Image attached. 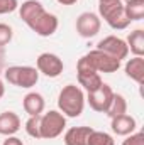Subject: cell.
I'll return each instance as SVG.
<instances>
[{"mask_svg":"<svg viewBox=\"0 0 144 145\" xmlns=\"http://www.w3.org/2000/svg\"><path fill=\"white\" fill-rule=\"evenodd\" d=\"M92 132H93V128L87 127V125L71 127L65 132L63 142H65V145H88V138H90Z\"/></svg>","mask_w":144,"mask_h":145,"instance_id":"obj_13","label":"cell"},{"mask_svg":"<svg viewBox=\"0 0 144 145\" xmlns=\"http://www.w3.org/2000/svg\"><path fill=\"white\" fill-rule=\"evenodd\" d=\"M66 128V116L59 110H49L41 115V138H58Z\"/></svg>","mask_w":144,"mask_h":145,"instance_id":"obj_4","label":"cell"},{"mask_svg":"<svg viewBox=\"0 0 144 145\" xmlns=\"http://www.w3.org/2000/svg\"><path fill=\"white\" fill-rule=\"evenodd\" d=\"M58 3H61V5H75L78 0H56Z\"/></svg>","mask_w":144,"mask_h":145,"instance_id":"obj_27","label":"cell"},{"mask_svg":"<svg viewBox=\"0 0 144 145\" xmlns=\"http://www.w3.org/2000/svg\"><path fill=\"white\" fill-rule=\"evenodd\" d=\"M114 98V89L108 86L107 83H104L98 89L92 91V93H87L85 96V101H88L90 108L97 113H105Z\"/></svg>","mask_w":144,"mask_h":145,"instance_id":"obj_10","label":"cell"},{"mask_svg":"<svg viewBox=\"0 0 144 145\" xmlns=\"http://www.w3.org/2000/svg\"><path fill=\"white\" fill-rule=\"evenodd\" d=\"M124 10L126 15L131 22L134 20H143L144 17V0H129L124 2Z\"/></svg>","mask_w":144,"mask_h":145,"instance_id":"obj_20","label":"cell"},{"mask_svg":"<svg viewBox=\"0 0 144 145\" xmlns=\"http://www.w3.org/2000/svg\"><path fill=\"white\" fill-rule=\"evenodd\" d=\"M126 113H127V100L120 93H114V98L108 105L105 115L108 118H115V116H120V115H126Z\"/></svg>","mask_w":144,"mask_h":145,"instance_id":"obj_19","label":"cell"},{"mask_svg":"<svg viewBox=\"0 0 144 145\" xmlns=\"http://www.w3.org/2000/svg\"><path fill=\"white\" fill-rule=\"evenodd\" d=\"M122 145H144V133L143 132H134L124 138Z\"/></svg>","mask_w":144,"mask_h":145,"instance_id":"obj_25","label":"cell"},{"mask_svg":"<svg viewBox=\"0 0 144 145\" xmlns=\"http://www.w3.org/2000/svg\"><path fill=\"white\" fill-rule=\"evenodd\" d=\"M17 10H19V17L27 25V24H31L36 19L42 10H46V8H44V5L39 0H26V2H22V5H19Z\"/></svg>","mask_w":144,"mask_h":145,"instance_id":"obj_16","label":"cell"},{"mask_svg":"<svg viewBox=\"0 0 144 145\" xmlns=\"http://www.w3.org/2000/svg\"><path fill=\"white\" fill-rule=\"evenodd\" d=\"M100 27H102V19L95 12H83L76 17V22H75L76 34L83 39L95 37L100 32Z\"/></svg>","mask_w":144,"mask_h":145,"instance_id":"obj_6","label":"cell"},{"mask_svg":"<svg viewBox=\"0 0 144 145\" xmlns=\"http://www.w3.org/2000/svg\"><path fill=\"white\" fill-rule=\"evenodd\" d=\"M26 132L32 138H41V115L29 116V120L26 121Z\"/></svg>","mask_w":144,"mask_h":145,"instance_id":"obj_22","label":"cell"},{"mask_svg":"<svg viewBox=\"0 0 144 145\" xmlns=\"http://www.w3.org/2000/svg\"><path fill=\"white\" fill-rule=\"evenodd\" d=\"M27 27L39 37H49L58 31L59 20L54 14H51L48 10H42L31 24H27Z\"/></svg>","mask_w":144,"mask_h":145,"instance_id":"obj_7","label":"cell"},{"mask_svg":"<svg viewBox=\"0 0 144 145\" xmlns=\"http://www.w3.org/2000/svg\"><path fill=\"white\" fill-rule=\"evenodd\" d=\"M22 108L29 116H36V115H42L44 108H46V100L41 93L37 91H31L22 98Z\"/></svg>","mask_w":144,"mask_h":145,"instance_id":"obj_14","label":"cell"},{"mask_svg":"<svg viewBox=\"0 0 144 145\" xmlns=\"http://www.w3.org/2000/svg\"><path fill=\"white\" fill-rule=\"evenodd\" d=\"M36 69L39 72H42L44 76H48V78H58L65 69V64H63V59L58 54L42 52L36 59Z\"/></svg>","mask_w":144,"mask_h":145,"instance_id":"obj_9","label":"cell"},{"mask_svg":"<svg viewBox=\"0 0 144 145\" xmlns=\"http://www.w3.org/2000/svg\"><path fill=\"white\" fill-rule=\"evenodd\" d=\"M124 71L127 74V78H131L132 81H136L137 84H143L144 79V57L141 56H134L132 59H127Z\"/></svg>","mask_w":144,"mask_h":145,"instance_id":"obj_17","label":"cell"},{"mask_svg":"<svg viewBox=\"0 0 144 145\" xmlns=\"http://www.w3.org/2000/svg\"><path fill=\"white\" fill-rule=\"evenodd\" d=\"M85 93L76 84H66L58 95V108L68 118H78L85 110Z\"/></svg>","mask_w":144,"mask_h":145,"instance_id":"obj_1","label":"cell"},{"mask_svg":"<svg viewBox=\"0 0 144 145\" xmlns=\"http://www.w3.org/2000/svg\"><path fill=\"white\" fill-rule=\"evenodd\" d=\"M110 128L115 135L119 137H127L131 133L136 132L137 128V121L134 116L131 115H120V116H115V118H110Z\"/></svg>","mask_w":144,"mask_h":145,"instance_id":"obj_12","label":"cell"},{"mask_svg":"<svg viewBox=\"0 0 144 145\" xmlns=\"http://www.w3.org/2000/svg\"><path fill=\"white\" fill-rule=\"evenodd\" d=\"M122 2H129V0H122Z\"/></svg>","mask_w":144,"mask_h":145,"instance_id":"obj_30","label":"cell"},{"mask_svg":"<svg viewBox=\"0 0 144 145\" xmlns=\"http://www.w3.org/2000/svg\"><path fill=\"white\" fill-rule=\"evenodd\" d=\"M88 145H115L114 137L107 133V132H102V130H93L90 133V138H88Z\"/></svg>","mask_w":144,"mask_h":145,"instance_id":"obj_21","label":"cell"},{"mask_svg":"<svg viewBox=\"0 0 144 145\" xmlns=\"http://www.w3.org/2000/svg\"><path fill=\"white\" fill-rule=\"evenodd\" d=\"M3 95H5V84H3V81L0 79V100L3 98Z\"/></svg>","mask_w":144,"mask_h":145,"instance_id":"obj_28","label":"cell"},{"mask_svg":"<svg viewBox=\"0 0 144 145\" xmlns=\"http://www.w3.org/2000/svg\"><path fill=\"white\" fill-rule=\"evenodd\" d=\"M88 68H92L93 71L97 72H105V74H110V72L119 71L120 68V61L108 56L107 52L104 51H98V49H93L90 52H87L85 56L80 57Z\"/></svg>","mask_w":144,"mask_h":145,"instance_id":"obj_5","label":"cell"},{"mask_svg":"<svg viewBox=\"0 0 144 145\" xmlns=\"http://www.w3.org/2000/svg\"><path fill=\"white\" fill-rule=\"evenodd\" d=\"M12 37H14V31H12V27H10L9 24L0 22V47L9 46V42L12 40Z\"/></svg>","mask_w":144,"mask_h":145,"instance_id":"obj_23","label":"cell"},{"mask_svg":"<svg viewBox=\"0 0 144 145\" xmlns=\"http://www.w3.org/2000/svg\"><path fill=\"white\" fill-rule=\"evenodd\" d=\"M98 17L104 19L114 31H124L131 25L122 0H98Z\"/></svg>","mask_w":144,"mask_h":145,"instance_id":"obj_2","label":"cell"},{"mask_svg":"<svg viewBox=\"0 0 144 145\" xmlns=\"http://www.w3.org/2000/svg\"><path fill=\"white\" fill-rule=\"evenodd\" d=\"M3 57H5V52H3V47H0V69L3 66Z\"/></svg>","mask_w":144,"mask_h":145,"instance_id":"obj_29","label":"cell"},{"mask_svg":"<svg viewBox=\"0 0 144 145\" xmlns=\"http://www.w3.org/2000/svg\"><path fill=\"white\" fill-rule=\"evenodd\" d=\"M97 49H98V51L107 52L108 56H112V57L119 59L120 63H122V59H126V57L129 56V47H127V42H126L124 39L117 37V36H107V37H104L102 40H98Z\"/></svg>","mask_w":144,"mask_h":145,"instance_id":"obj_11","label":"cell"},{"mask_svg":"<svg viewBox=\"0 0 144 145\" xmlns=\"http://www.w3.org/2000/svg\"><path fill=\"white\" fill-rule=\"evenodd\" d=\"M20 127H22V121L15 111L0 113V135H5V137L15 135L20 130Z\"/></svg>","mask_w":144,"mask_h":145,"instance_id":"obj_15","label":"cell"},{"mask_svg":"<svg viewBox=\"0 0 144 145\" xmlns=\"http://www.w3.org/2000/svg\"><path fill=\"white\" fill-rule=\"evenodd\" d=\"M76 78H78L80 88L85 89L87 93H92V91L98 89L104 84V79H102L100 72L88 68L81 59H78V63H76Z\"/></svg>","mask_w":144,"mask_h":145,"instance_id":"obj_8","label":"cell"},{"mask_svg":"<svg viewBox=\"0 0 144 145\" xmlns=\"http://www.w3.org/2000/svg\"><path fill=\"white\" fill-rule=\"evenodd\" d=\"M2 145H24V142H22L19 137L10 135V137H7V138L3 140V144H2Z\"/></svg>","mask_w":144,"mask_h":145,"instance_id":"obj_26","label":"cell"},{"mask_svg":"<svg viewBox=\"0 0 144 145\" xmlns=\"http://www.w3.org/2000/svg\"><path fill=\"white\" fill-rule=\"evenodd\" d=\"M19 8V0H0V15L12 14Z\"/></svg>","mask_w":144,"mask_h":145,"instance_id":"obj_24","label":"cell"},{"mask_svg":"<svg viewBox=\"0 0 144 145\" xmlns=\"http://www.w3.org/2000/svg\"><path fill=\"white\" fill-rule=\"evenodd\" d=\"M127 47L129 52H132L134 56H144V31L143 29H136L127 36Z\"/></svg>","mask_w":144,"mask_h":145,"instance_id":"obj_18","label":"cell"},{"mask_svg":"<svg viewBox=\"0 0 144 145\" xmlns=\"http://www.w3.org/2000/svg\"><path fill=\"white\" fill-rule=\"evenodd\" d=\"M3 78L12 86L31 89L39 81V71L34 66H9L3 71Z\"/></svg>","mask_w":144,"mask_h":145,"instance_id":"obj_3","label":"cell"}]
</instances>
